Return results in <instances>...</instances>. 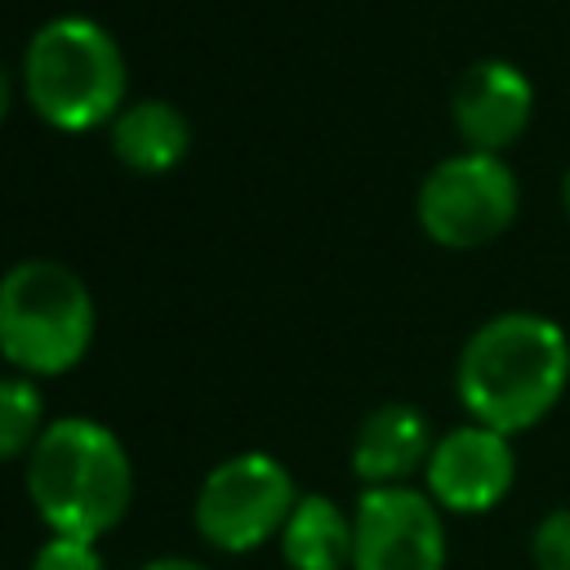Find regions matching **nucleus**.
I'll return each mask as SVG.
<instances>
[{
    "instance_id": "nucleus-1",
    "label": "nucleus",
    "mask_w": 570,
    "mask_h": 570,
    "mask_svg": "<svg viewBox=\"0 0 570 570\" xmlns=\"http://www.w3.org/2000/svg\"><path fill=\"white\" fill-rule=\"evenodd\" d=\"M570 387V334L561 321L512 307L481 321L454 361V396L472 423L503 436L539 428Z\"/></svg>"
},
{
    "instance_id": "nucleus-2",
    "label": "nucleus",
    "mask_w": 570,
    "mask_h": 570,
    "mask_svg": "<svg viewBox=\"0 0 570 570\" xmlns=\"http://www.w3.org/2000/svg\"><path fill=\"white\" fill-rule=\"evenodd\" d=\"M27 494L53 534L98 543L134 499L120 436L94 419H53L27 454Z\"/></svg>"
},
{
    "instance_id": "nucleus-3",
    "label": "nucleus",
    "mask_w": 570,
    "mask_h": 570,
    "mask_svg": "<svg viewBox=\"0 0 570 570\" xmlns=\"http://www.w3.org/2000/svg\"><path fill=\"white\" fill-rule=\"evenodd\" d=\"M125 53L107 27L85 13L49 18L22 53V89L36 116L62 134L111 125L125 98Z\"/></svg>"
},
{
    "instance_id": "nucleus-4",
    "label": "nucleus",
    "mask_w": 570,
    "mask_h": 570,
    "mask_svg": "<svg viewBox=\"0 0 570 570\" xmlns=\"http://www.w3.org/2000/svg\"><path fill=\"white\" fill-rule=\"evenodd\" d=\"M94 294L71 267L27 258L0 276V356L18 374L40 379L80 365L94 343Z\"/></svg>"
},
{
    "instance_id": "nucleus-5",
    "label": "nucleus",
    "mask_w": 570,
    "mask_h": 570,
    "mask_svg": "<svg viewBox=\"0 0 570 570\" xmlns=\"http://www.w3.org/2000/svg\"><path fill=\"white\" fill-rule=\"evenodd\" d=\"M521 214V178L503 156L454 151L436 160L414 196L423 236L441 249H485Z\"/></svg>"
},
{
    "instance_id": "nucleus-6",
    "label": "nucleus",
    "mask_w": 570,
    "mask_h": 570,
    "mask_svg": "<svg viewBox=\"0 0 570 570\" xmlns=\"http://www.w3.org/2000/svg\"><path fill=\"white\" fill-rule=\"evenodd\" d=\"M294 503V476L281 459L263 450L232 454L196 490V530L223 552H254L285 530Z\"/></svg>"
},
{
    "instance_id": "nucleus-7",
    "label": "nucleus",
    "mask_w": 570,
    "mask_h": 570,
    "mask_svg": "<svg viewBox=\"0 0 570 570\" xmlns=\"http://www.w3.org/2000/svg\"><path fill=\"white\" fill-rule=\"evenodd\" d=\"M445 512L428 490L370 485L352 512V570H445Z\"/></svg>"
},
{
    "instance_id": "nucleus-8",
    "label": "nucleus",
    "mask_w": 570,
    "mask_h": 570,
    "mask_svg": "<svg viewBox=\"0 0 570 570\" xmlns=\"http://www.w3.org/2000/svg\"><path fill=\"white\" fill-rule=\"evenodd\" d=\"M512 485H517L512 436L472 419L441 432L423 468V490L441 512H454V517L494 512L512 494Z\"/></svg>"
},
{
    "instance_id": "nucleus-9",
    "label": "nucleus",
    "mask_w": 570,
    "mask_h": 570,
    "mask_svg": "<svg viewBox=\"0 0 570 570\" xmlns=\"http://www.w3.org/2000/svg\"><path fill=\"white\" fill-rule=\"evenodd\" d=\"M450 120L468 151L503 156L534 120V80L508 58H476L450 89Z\"/></svg>"
},
{
    "instance_id": "nucleus-10",
    "label": "nucleus",
    "mask_w": 570,
    "mask_h": 570,
    "mask_svg": "<svg viewBox=\"0 0 570 570\" xmlns=\"http://www.w3.org/2000/svg\"><path fill=\"white\" fill-rule=\"evenodd\" d=\"M432 445H436V436H432V423L423 419V410L410 401H387L361 419L356 441H352V472L365 481V490L370 485H410V476L428 468Z\"/></svg>"
},
{
    "instance_id": "nucleus-11",
    "label": "nucleus",
    "mask_w": 570,
    "mask_h": 570,
    "mask_svg": "<svg viewBox=\"0 0 570 570\" xmlns=\"http://www.w3.org/2000/svg\"><path fill=\"white\" fill-rule=\"evenodd\" d=\"M191 147L187 116L165 98H142L111 120V151L134 174H169Z\"/></svg>"
},
{
    "instance_id": "nucleus-12",
    "label": "nucleus",
    "mask_w": 570,
    "mask_h": 570,
    "mask_svg": "<svg viewBox=\"0 0 570 570\" xmlns=\"http://www.w3.org/2000/svg\"><path fill=\"white\" fill-rule=\"evenodd\" d=\"M281 557L289 570H347L352 566V517L325 494H298L281 530Z\"/></svg>"
},
{
    "instance_id": "nucleus-13",
    "label": "nucleus",
    "mask_w": 570,
    "mask_h": 570,
    "mask_svg": "<svg viewBox=\"0 0 570 570\" xmlns=\"http://www.w3.org/2000/svg\"><path fill=\"white\" fill-rule=\"evenodd\" d=\"M45 396L27 374H0V459L31 454L45 432Z\"/></svg>"
},
{
    "instance_id": "nucleus-14",
    "label": "nucleus",
    "mask_w": 570,
    "mask_h": 570,
    "mask_svg": "<svg viewBox=\"0 0 570 570\" xmlns=\"http://www.w3.org/2000/svg\"><path fill=\"white\" fill-rule=\"evenodd\" d=\"M530 566L534 570H570V503L548 508L530 530Z\"/></svg>"
},
{
    "instance_id": "nucleus-15",
    "label": "nucleus",
    "mask_w": 570,
    "mask_h": 570,
    "mask_svg": "<svg viewBox=\"0 0 570 570\" xmlns=\"http://www.w3.org/2000/svg\"><path fill=\"white\" fill-rule=\"evenodd\" d=\"M31 570H107L98 548L89 539H71V534H49V543H40Z\"/></svg>"
},
{
    "instance_id": "nucleus-16",
    "label": "nucleus",
    "mask_w": 570,
    "mask_h": 570,
    "mask_svg": "<svg viewBox=\"0 0 570 570\" xmlns=\"http://www.w3.org/2000/svg\"><path fill=\"white\" fill-rule=\"evenodd\" d=\"M142 570H214V566L191 561V557H156V561H147Z\"/></svg>"
},
{
    "instance_id": "nucleus-17",
    "label": "nucleus",
    "mask_w": 570,
    "mask_h": 570,
    "mask_svg": "<svg viewBox=\"0 0 570 570\" xmlns=\"http://www.w3.org/2000/svg\"><path fill=\"white\" fill-rule=\"evenodd\" d=\"M9 102H13V85H9V71L0 67V125H4V116H9Z\"/></svg>"
},
{
    "instance_id": "nucleus-18",
    "label": "nucleus",
    "mask_w": 570,
    "mask_h": 570,
    "mask_svg": "<svg viewBox=\"0 0 570 570\" xmlns=\"http://www.w3.org/2000/svg\"><path fill=\"white\" fill-rule=\"evenodd\" d=\"M561 209H566V218H570V165H566V174H561Z\"/></svg>"
}]
</instances>
